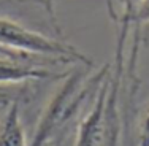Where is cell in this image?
Here are the masks:
<instances>
[{"label":"cell","mask_w":149,"mask_h":146,"mask_svg":"<svg viewBox=\"0 0 149 146\" xmlns=\"http://www.w3.org/2000/svg\"><path fill=\"white\" fill-rule=\"evenodd\" d=\"M0 46L21 54L49 57L57 62H83L92 65L91 60L76 48L33 32L16 21L5 17H0Z\"/></svg>","instance_id":"cell-1"},{"label":"cell","mask_w":149,"mask_h":146,"mask_svg":"<svg viewBox=\"0 0 149 146\" xmlns=\"http://www.w3.org/2000/svg\"><path fill=\"white\" fill-rule=\"evenodd\" d=\"M105 70L98 73L97 76H94L92 80H89V83H83L81 75H72L63 83V86L54 95V98L46 108L43 117L40 119L32 146H41L48 140V137H51L52 132L59 129L62 124H65L74 115V111L81 106L83 98L89 94L92 86H95L100 81V78L105 75Z\"/></svg>","instance_id":"cell-2"},{"label":"cell","mask_w":149,"mask_h":146,"mask_svg":"<svg viewBox=\"0 0 149 146\" xmlns=\"http://www.w3.org/2000/svg\"><path fill=\"white\" fill-rule=\"evenodd\" d=\"M60 75L35 65L30 60L6 59L0 57V84H16L30 80H46V78H59Z\"/></svg>","instance_id":"cell-3"},{"label":"cell","mask_w":149,"mask_h":146,"mask_svg":"<svg viewBox=\"0 0 149 146\" xmlns=\"http://www.w3.org/2000/svg\"><path fill=\"white\" fill-rule=\"evenodd\" d=\"M0 146H27L17 103L10 105L0 121Z\"/></svg>","instance_id":"cell-4"},{"label":"cell","mask_w":149,"mask_h":146,"mask_svg":"<svg viewBox=\"0 0 149 146\" xmlns=\"http://www.w3.org/2000/svg\"><path fill=\"white\" fill-rule=\"evenodd\" d=\"M135 21H138V22H149V0H141L136 5Z\"/></svg>","instance_id":"cell-5"},{"label":"cell","mask_w":149,"mask_h":146,"mask_svg":"<svg viewBox=\"0 0 149 146\" xmlns=\"http://www.w3.org/2000/svg\"><path fill=\"white\" fill-rule=\"evenodd\" d=\"M0 57H6V59H19V60H30L35 57V56H27V54H21V52L11 51V49H6L0 46Z\"/></svg>","instance_id":"cell-6"},{"label":"cell","mask_w":149,"mask_h":146,"mask_svg":"<svg viewBox=\"0 0 149 146\" xmlns=\"http://www.w3.org/2000/svg\"><path fill=\"white\" fill-rule=\"evenodd\" d=\"M127 2H129V6H130V8H133V6H136L138 3L141 2V0H127Z\"/></svg>","instance_id":"cell-7"}]
</instances>
